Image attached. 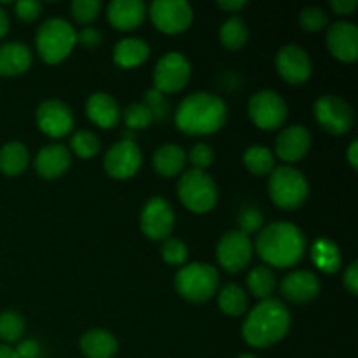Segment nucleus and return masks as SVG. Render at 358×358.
Listing matches in <instances>:
<instances>
[{
  "mask_svg": "<svg viewBox=\"0 0 358 358\" xmlns=\"http://www.w3.org/2000/svg\"><path fill=\"white\" fill-rule=\"evenodd\" d=\"M254 248L266 264L285 269L303 261L306 238L296 224L273 222L259 233Z\"/></svg>",
  "mask_w": 358,
  "mask_h": 358,
  "instance_id": "1",
  "label": "nucleus"
},
{
  "mask_svg": "<svg viewBox=\"0 0 358 358\" xmlns=\"http://www.w3.org/2000/svg\"><path fill=\"white\" fill-rule=\"evenodd\" d=\"M290 324L292 317L289 308L282 301L269 297L252 308L241 325V336L252 348H271L289 334Z\"/></svg>",
  "mask_w": 358,
  "mask_h": 358,
  "instance_id": "2",
  "label": "nucleus"
},
{
  "mask_svg": "<svg viewBox=\"0 0 358 358\" xmlns=\"http://www.w3.org/2000/svg\"><path fill=\"white\" fill-rule=\"evenodd\" d=\"M226 121V103L222 98L208 91H198L185 96L175 112L177 128L189 136L213 135L224 128Z\"/></svg>",
  "mask_w": 358,
  "mask_h": 358,
  "instance_id": "3",
  "label": "nucleus"
},
{
  "mask_svg": "<svg viewBox=\"0 0 358 358\" xmlns=\"http://www.w3.org/2000/svg\"><path fill=\"white\" fill-rule=\"evenodd\" d=\"M77 44V31L63 17H49L35 31V45L41 59L48 65L63 62Z\"/></svg>",
  "mask_w": 358,
  "mask_h": 358,
  "instance_id": "4",
  "label": "nucleus"
},
{
  "mask_svg": "<svg viewBox=\"0 0 358 358\" xmlns=\"http://www.w3.org/2000/svg\"><path fill=\"white\" fill-rule=\"evenodd\" d=\"M175 290L189 303H205L219 290V271L205 262L182 266L175 275Z\"/></svg>",
  "mask_w": 358,
  "mask_h": 358,
  "instance_id": "5",
  "label": "nucleus"
},
{
  "mask_svg": "<svg viewBox=\"0 0 358 358\" xmlns=\"http://www.w3.org/2000/svg\"><path fill=\"white\" fill-rule=\"evenodd\" d=\"M268 192L271 201L282 210H297L310 194L306 177L292 166H275L269 173Z\"/></svg>",
  "mask_w": 358,
  "mask_h": 358,
  "instance_id": "6",
  "label": "nucleus"
},
{
  "mask_svg": "<svg viewBox=\"0 0 358 358\" xmlns=\"http://www.w3.org/2000/svg\"><path fill=\"white\" fill-rule=\"evenodd\" d=\"M177 192L182 205L192 213L210 212L219 199V191L213 178L206 171L194 168L184 171L177 184Z\"/></svg>",
  "mask_w": 358,
  "mask_h": 358,
  "instance_id": "7",
  "label": "nucleus"
},
{
  "mask_svg": "<svg viewBox=\"0 0 358 358\" xmlns=\"http://www.w3.org/2000/svg\"><path fill=\"white\" fill-rule=\"evenodd\" d=\"M248 115L259 129L273 131L285 124L289 107L282 94L273 90H262L248 101Z\"/></svg>",
  "mask_w": 358,
  "mask_h": 358,
  "instance_id": "8",
  "label": "nucleus"
},
{
  "mask_svg": "<svg viewBox=\"0 0 358 358\" xmlns=\"http://www.w3.org/2000/svg\"><path fill=\"white\" fill-rule=\"evenodd\" d=\"M313 115L318 124L331 135H345L355 122L353 108L338 94H324L318 98L313 103Z\"/></svg>",
  "mask_w": 358,
  "mask_h": 358,
  "instance_id": "9",
  "label": "nucleus"
},
{
  "mask_svg": "<svg viewBox=\"0 0 358 358\" xmlns=\"http://www.w3.org/2000/svg\"><path fill=\"white\" fill-rule=\"evenodd\" d=\"M149 16L154 27L166 35L182 34L194 20L191 3L185 0H156L150 3Z\"/></svg>",
  "mask_w": 358,
  "mask_h": 358,
  "instance_id": "10",
  "label": "nucleus"
},
{
  "mask_svg": "<svg viewBox=\"0 0 358 358\" xmlns=\"http://www.w3.org/2000/svg\"><path fill=\"white\" fill-rule=\"evenodd\" d=\"M191 79V63L182 52H166L154 69V90L163 94L178 93Z\"/></svg>",
  "mask_w": 358,
  "mask_h": 358,
  "instance_id": "11",
  "label": "nucleus"
},
{
  "mask_svg": "<svg viewBox=\"0 0 358 358\" xmlns=\"http://www.w3.org/2000/svg\"><path fill=\"white\" fill-rule=\"evenodd\" d=\"M175 227V213L170 203L161 196H154L143 205L140 213V229L149 240L164 241Z\"/></svg>",
  "mask_w": 358,
  "mask_h": 358,
  "instance_id": "12",
  "label": "nucleus"
},
{
  "mask_svg": "<svg viewBox=\"0 0 358 358\" xmlns=\"http://www.w3.org/2000/svg\"><path fill=\"white\" fill-rule=\"evenodd\" d=\"M254 254L250 238L240 229H231L217 243V261L227 273H240L247 268Z\"/></svg>",
  "mask_w": 358,
  "mask_h": 358,
  "instance_id": "13",
  "label": "nucleus"
},
{
  "mask_svg": "<svg viewBox=\"0 0 358 358\" xmlns=\"http://www.w3.org/2000/svg\"><path fill=\"white\" fill-rule=\"evenodd\" d=\"M142 166V150L133 140H119L103 157V168L112 178H131Z\"/></svg>",
  "mask_w": 358,
  "mask_h": 358,
  "instance_id": "14",
  "label": "nucleus"
},
{
  "mask_svg": "<svg viewBox=\"0 0 358 358\" xmlns=\"http://www.w3.org/2000/svg\"><path fill=\"white\" fill-rule=\"evenodd\" d=\"M37 126L49 138H63L73 129V114L65 101L58 98H48L35 112Z\"/></svg>",
  "mask_w": 358,
  "mask_h": 358,
  "instance_id": "15",
  "label": "nucleus"
},
{
  "mask_svg": "<svg viewBox=\"0 0 358 358\" xmlns=\"http://www.w3.org/2000/svg\"><path fill=\"white\" fill-rule=\"evenodd\" d=\"M275 63L280 77L292 86H301L306 83L313 70L310 55L296 44L283 45L276 55Z\"/></svg>",
  "mask_w": 358,
  "mask_h": 358,
  "instance_id": "16",
  "label": "nucleus"
},
{
  "mask_svg": "<svg viewBox=\"0 0 358 358\" xmlns=\"http://www.w3.org/2000/svg\"><path fill=\"white\" fill-rule=\"evenodd\" d=\"M325 45L336 59L353 63L358 58V28L350 21L331 24L325 35Z\"/></svg>",
  "mask_w": 358,
  "mask_h": 358,
  "instance_id": "17",
  "label": "nucleus"
},
{
  "mask_svg": "<svg viewBox=\"0 0 358 358\" xmlns=\"http://www.w3.org/2000/svg\"><path fill=\"white\" fill-rule=\"evenodd\" d=\"M311 149V133L304 126L294 124L283 129L275 143V152L285 163L304 159Z\"/></svg>",
  "mask_w": 358,
  "mask_h": 358,
  "instance_id": "18",
  "label": "nucleus"
},
{
  "mask_svg": "<svg viewBox=\"0 0 358 358\" xmlns=\"http://www.w3.org/2000/svg\"><path fill=\"white\" fill-rule=\"evenodd\" d=\"M72 163V154L63 143H49L38 150L34 161V168L45 180H55L69 171Z\"/></svg>",
  "mask_w": 358,
  "mask_h": 358,
  "instance_id": "19",
  "label": "nucleus"
},
{
  "mask_svg": "<svg viewBox=\"0 0 358 358\" xmlns=\"http://www.w3.org/2000/svg\"><path fill=\"white\" fill-rule=\"evenodd\" d=\"M282 294L294 304H306L320 294V282L311 271H292L282 280Z\"/></svg>",
  "mask_w": 358,
  "mask_h": 358,
  "instance_id": "20",
  "label": "nucleus"
},
{
  "mask_svg": "<svg viewBox=\"0 0 358 358\" xmlns=\"http://www.w3.org/2000/svg\"><path fill=\"white\" fill-rule=\"evenodd\" d=\"M147 6L142 0H114L107 7L108 23L121 31H131L143 23Z\"/></svg>",
  "mask_w": 358,
  "mask_h": 358,
  "instance_id": "21",
  "label": "nucleus"
},
{
  "mask_svg": "<svg viewBox=\"0 0 358 358\" xmlns=\"http://www.w3.org/2000/svg\"><path fill=\"white\" fill-rule=\"evenodd\" d=\"M86 114L91 122L103 129H112L121 121V107L112 94L98 91L86 101Z\"/></svg>",
  "mask_w": 358,
  "mask_h": 358,
  "instance_id": "22",
  "label": "nucleus"
},
{
  "mask_svg": "<svg viewBox=\"0 0 358 358\" xmlns=\"http://www.w3.org/2000/svg\"><path fill=\"white\" fill-rule=\"evenodd\" d=\"M31 66V51L23 42H6L0 45V76L16 77Z\"/></svg>",
  "mask_w": 358,
  "mask_h": 358,
  "instance_id": "23",
  "label": "nucleus"
},
{
  "mask_svg": "<svg viewBox=\"0 0 358 358\" xmlns=\"http://www.w3.org/2000/svg\"><path fill=\"white\" fill-rule=\"evenodd\" d=\"M117 339L105 329H91L84 332L79 348L86 358H112L117 353Z\"/></svg>",
  "mask_w": 358,
  "mask_h": 358,
  "instance_id": "24",
  "label": "nucleus"
},
{
  "mask_svg": "<svg viewBox=\"0 0 358 358\" xmlns=\"http://www.w3.org/2000/svg\"><path fill=\"white\" fill-rule=\"evenodd\" d=\"M152 164L161 177H177L187 164V152L177 143H164L154 152Z\"/></svg>",
  "mask_w": 358,
  "mask_h": 358,
  "instance_id": "25",
  "label": "nucleus"
},
{
  "mask_svg": "<svg viewBox=\"0 0 358 358\" xmlns=\"http://www.w3.org/2000/svg\"><path fill=\"white\" fill-rule=\"evenodd\" d=\"M150 56V48L145 41L136 37L122 38L114 48V62L121 69H133L147 62Z\"/></svg>",
  "mask_w": 358,
  "mask_h": 358,
  "instance_id": "26",
  "label": "nucleus"
},
{
  "mask_svg": "<svg viewBox=\"0 0 358 358\" xmlns=\"http://www.w3.org/2000/svg\"><path fill=\"white\" fill-rule=\"evenodd\" d=\"M28 163H30V154L21 142H7L0 149V171L7 177H17L24 173Z\"/></svg>",
  "mask_w": 358,
  "mask_h": 358,
  "instance_id": "27",
  "label": "nucleus"
},
{
  "mask_svg": "<svg viewBox=\"0 0 358 358\" xmlns=\"http://www.w3.org/2000/svg\"><path fill=\"white\" fill-rule=\"evenodd\" d=\"M311 259L315 266L325 275H334L341 268V252L329 238H318L311 247Z\"/></svg>",
  "mask_w": 358,
  "mask_h": 358,
  "instance_id": "28",
  "label": "nucleus"
},
{
  "mask_svg": "<svg viewBox=\"0 0 358 358\" xmlns=\"http://www.w3.org/2000/svg\"><path fill=\"white\" fill-rule=\"evenodd\" d=\"M219 308L222 313L229 315V317H241L247 313L248 308V297L243 287L238 283H227L220 289L219 292Z\"/></svg>",
  "mask_w": 358,
  "mask_h": 358,
  "instance_id": "29",
  "label": "nucleus"
},
{
  "mask_svg": "<svg viewBox=\"0 0 358 358\" xmlns=\"http://www.w3.org/2000/svg\"><path fill=\"white\" fill-rule=\"evenodd\" d=\"M243 164L250 173L269 175L275 170V154L264 145H252L243 152Z\"/></svg>",
  "mask_w": 358,
  "mask_h": 358,
  "instance_id": "30",
  "label": "nucleus"
},
{
  "mask_svg": "<svg viewBox=\"0 0 358 358\" xmlns=\"http://www.w3.org/2000/svg\"><path fill=\"white\" fill-rule=\"evenodd\" d=\"M220 42L229 51H238L248 42V27L240 16H231L220 27Z\"/></svg>",
  "mask_w": 358,
  "mask_h": 358,
  "instance_id": "31",
  "label": "nucleus"
},
{
  "mask_svg": "<svg viewBox=\"0 0 358 358\" xmlns=\"http://www.w3.org/2000/svg\"><path fill=\"white\" fill-rule=\"evenodd\" d=\"M248 290L261 301L269 299L276 289V276L268 266H255L247 276Z\"/></svg>",
  "mask_w": 358,
  "mask_h": 358,
  "instance_id": "32",
  "label": "nucleus"
},
{
  "mask_svg": "<svg viewBox=\"0 0 358 358\" xmlns=\"http://www.w3.org/2000/svg\"><path fill=\"white\" fill-rule=\"evenodd\" d=\"M24 318L17 311H3L0 313V339L6 343L20 341L24 334Z\"/></svg>",
  "mask_w": 358,
  "mask_h": 358,
  "instance_id": "33",
  "label": "nucleus"
},
{
  "mask_svg": "<svg viewBox=\"0 0 358 358\" xmlns=\"http://www.w3.org/2000/svg\"><path fill=\"white\" fill-rule=\"evenodd\" d=\"M70 149L80 159H91V157H94L100 152L101 142L93 131L83 129V131H77L72 136V140H70Z\"/></svg>",
  "mask_w": 358,
  "mask_h": 358,
  "instance_id": "34",
  "label": "nucleus"
},
{
  "mask_svg": "<svg viewBox=\"0 0 358 358\" xmlns=\"http://www.w3.org/2000/svg\"><path fill=\"white\" fill-rule=\"evenodd\" d=\"M122 121L131 129H145L154 122L152 114L143 103H131L121 112Z\"/></svg>",
  "mask_w": 358,
  "mask_h": 358,
  "instance_id": "35",
  "label": "nucleus"
},
{
  "mask_svg": "<svg viewBox=\"0 0 358 358\" xmlns=\"http://www.w3.org/2000/svg\"><path fill=\"white\" fill-rule=\"evenodd\" d=\"M161 257L170 266H184L187 262V245L178 238H166L161 247Z\"/></svg>",
  "mask_w": 358,
  "mask_h": 358,
  "instance_id": "36",
  "label": "nucleus"
},
{
  "mask_svg": "<svg viewBox=\"0 0 358 358\" xmlns=\"http://www.w3.org/2000/svg\"><path fill=\"white\" fill-rule=\"evenodd\" d=\"M101 10L100 0H73L70 3V13L72 17L80 24H90L98 17Z\"/></svg>",
  "mask_w": 358,
  "mask_h": 358,
  "instance_id": "37",
  "label": "nucleus"
},
{
  "mask_svg": "<svg viewBox=\"0 0 358 358\" xmlns=\"http://www.w3.org/2000/svg\"><path fill=\"white\" fill-rule=\"evenodd\" d=\"M329 14L320 7H306L299 14V27L306 31H320L327 28Z\"/></svg>",
  "mask_w": 358,
  "mask_h": 358,
  "instance_id": "38",
  "label": "nucleus"
},
{
  "mask_svg": "<svg viewBox=\"0 0 358 358\" xmlns=\"http://www.w3.org/2000/svg\"><path fill=\"white\" fill-rule=\"evenodd\" d=\"M143 105L150 110L154 121H163V119H166L168 112H170V103L164 98V94L154 90V87L145 91V94H143Z\"/></svg>",
  "mask_w": 358,
  "mask_h": 358,
  "instance_id": "39",
  "label": "nucleus"
},
{
  "mask_svg": "<svg viewBox=\"0 0 358 358\" xmlns=\"http://www.w3.org/2000/svg\"><path fill=\"white\" fill-rule=\"evenodd\" d=\"M213 157H215V152H213L212 147L205 142H198L191 147V150L187 152V159L191 161L192 168L194 170L206 171V168L212 166Z\"/></svg>",
  "mask_w": 358,
  "mask_h": 358,
  "instance_id": "40",
  "label": "nucleus"
},
{
  "mask_svg": "<svg viewBox=\"0 0 358 358\" xmlns=\"http://www.w3.org/2000/svg\"><path fill=\"white\" fill-rule=\"evenodd\" d=\"M42 9H44V6H42V2H38V0H20V2H16V6H14L16 16L20 17L21 21H24V23H31V21L37 20L42 14Z\"/></svg>",
  "mask_w": 358,
  "mask_h": 358,
  "instance_id": "41",
  "label": "nucleus"
},
{
  "mask_svg": "<svg viewBox=\"0 0 358 358\" xmlns=\"http://www.w3.org/2000/svg\"><path fill=\"white\" fill-rule=\"evenodd\" d=\"M238 224H240V231L248 236L250 233L261 229L262 226V215L257 208H245L241 210L240 217H238Z\"/></svg>",
  "mask_w": 358,
  "mask_h": 358,
  "instance_id": "42",
  "label": "nucleus"
},
{
  "mask_svg": "<svg viewBox=\"0 0 358 358\" xmlns=\"http://www.w3.org/2000/svg\"><path fill=\"white\" fill-rule=\"evenodd\" d=\"M101 42V31L93 27H84L83 30L77 31V44L83 48H98Z\"/></svg>",
  "mask_w": 358,
  "mask_h": 358,
  "instance_id": "43",
  "label": "nucleus"
},
{
  "mask_svg": "<svg viewBox=\"0 0 358 358\" xmlns=\"http://www.w3.org/2000/svg\"><path fill=\"white\" fill-rule=\"evenodd\" d=\"M343 282H345V287L348 289V292L352 294V296H357L358 294V262L353 261L352 264L348 266V269L345 271V278H343Z\"/></svg>",
  "mask_w": 358,
  "mask_h": 358,
  "instance_id": "44",
  "label": "nucleus"
},
{
  "mask_svg": "<svg viewBox=\"0 0 358 358\" xmlns=\"http://www.w3.org/2000/svg\"><path fill=\"white\" fill-rule=\"evenodd\" d=\"M329 6H331V9L338 16H348V14H352L357 9L358 2L357 0H331Z\"/></svg>",
  "mask_w": 358,
  "mask_h": 358,
  "instance_id": "45",
  "label": "nucleus"
},
{
  "mask_svg": "<svg viewBox=\"0 0 358 358\" xmlns=\"http://www.w3.org/2000/svg\"><path fill=\"white\" fill-rule=\"evenodd\" d=\"M38 345L31 339H24L23 343H20L16 348L17 358H37L38 357Z\"/></svg>",
  "mask_w": 358,
  "mask_h": 358,
  "instance_id": "46",
  "label": "nucleus"
},
{
  "mask_svg": "<svg viewBox=\"0 0 358 358\" xmlns=\"http://www.w3.org/2000/svg\"><path fill=\"white\" fill-rule=\"evenodd\" d=\"M245 6H247L245 0H220V2H217V7H220L222 10H227V13H233V14H236L238 10L243 9Z\"/></svg>",
  "mask_w": 358,
  "mask_h": 358,
  "instance_id": "47",
  "label": "nucleus"
},
{
  "mask_svg": "<svg viewBox=\"0 0 358 358\" xmlns=\"http://www.w3.org/2000/svg\"><path fill=\"white\" fill-rule=\"evenodd\" d=\"M346 156H348L350 166H352L353 170H357V166H358V142L357 140H353V142L350 143Z\"/></svg>",
  "mask_w": 358,
  "mask_h": 358,
  "instance_id": "48",
  "label": "nucleus"
},
{
  "mask_svg": "<svg viewBox=\"0 0 358 358\" xmlns=\"http://www.w3.org/2000/svg\"><path fill=\"white\" fill-rule=\"evenodd\" d=\"M7 31H9V16L3 10V7L0 6V38L6 37Z\"/></svg>",
  "mask_w": 358,
  "mask_h": 358,
  "instance_id": "49",
  "label": "nucleus"
},
{
  "mask_svg": "<svg viewBox=\"0 0 358 358\" xmlns=\"http://www.w3.org/2000/svg\"><path fill=\"white\" fill-rule=\"evenodd\" d=\"M0 358H17L16 350L10 348L9 345H0Z\"/></svg>",
  "mask_w": 358,
  "mask_h": 358,
  "instance_id": "50",
  "label": "nucleus"
},
{
  "mask_svg": "<svg viewBox=\"0 0 358 358\" xmlns=\"http://www.w3.org/2000/svg\"><path fill=\"white\" fill-rule=\"evenodd\" d=\"M238 358H257L255 355H250V353H243V355H240Z\"/></svg>",
  "mask_w": 358,
  "mask_h": 358,
  "instance_id": "51",
  "label": "nucleus"
}]
</instances>
